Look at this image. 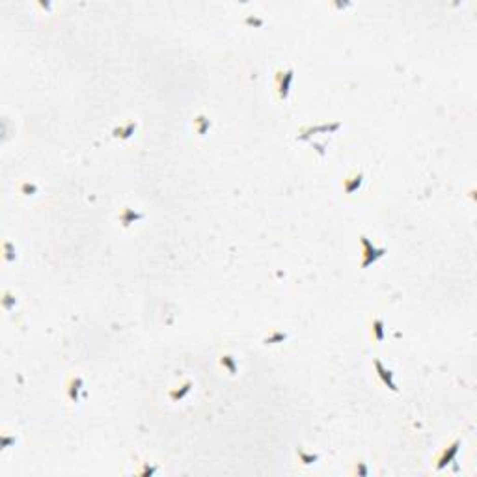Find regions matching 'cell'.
<instances>
[{
  "label": "cell",
  "instance_id": "obj_6",
  "mask_svg": "<svg viewBox=\"0 0 477 477\" xmlns=\"http://www.w3.org/2000/svg\"><path fill=\"white\" fill-rule=\"evenodd\" d=\"M375 326H377V339H382V323H381V319H377V321H375Z\"/></svg>",
  "mask_w": 477,
  "mask_h": 477
},
{
  "label": "cell",
  "instance_id": "obj_4",
  "mask_svg": "<svg viewBox=\"0 0 477 477\" xmlns=\"http://www.w3.org/2000/svg\"><path fill=\"white\" fill-rule=\"evenodd\" d=\"M375 367H377V371H379V377H381V379H382V382H384V384H386V386L390 388V390H393V392H395L397 388H395V384H393V375H392V371H390V369H384V367H382V364H381V362H379V360H377V362H375Z\"/></svg>",
  "mask_w": 477,
  "mask_h": 477
},
{
  "label": "cell",
  "instance_id": "obj_3",
  "mask_svg": "<svg viewBox=\"0 0 477 477\" xmlns=\"http://www.w3.org/2000/svg\"><path fill=\"white\" fill-rule=\"evenodd\" d=\"M459 446H460V442L457 440L455 444H451V446H448V448L444 449L442 455H440L436 460V470H442V468H446V466H449L453 462L455 455L459 453Z\"/></svg>",
  "mask_w": 477,
  "mask_h": 477
},
{
  "label": "cell",
  "instance_id": "obj_2",
  "mask_svg": "<svg viewBox=\"0 0 477 477\" xmlns=\"http://www.w3.org/2000/svg\"><path fill=\"white\" fill-rule=\"evenodd\" d=\"M291 80H293V71L285 69V71H278L276 73V91H278L280 101H285L289 95Z\"/></svg>",
  "mask_w": 477,
  "mask_h": 477
},
{
  "label": "cell",
  "instance_id": "obj_5",
  "mask_svg": "<svg viewBox=\"0 0 477 477\" xmlns=\"http://www.w3.org/2000/svg\"><path fill=\"white\" fill-rule=\"evenodd\" d=\"M222 364H226V365H227V369L231 371V375L235 373V362H233V358H231V356H222Z\"/></svg>",
  "mask_w": 477,
  "mask_h": 477
},
{
  "label": "cell",
  "instance_id": "obj_1",
  "mask_svg": "<svg viewBox=\"0 0 477 477\" xmlns=\"http://www.w3.org/2000/svg\"><path fill=\"white\" fill-rule=\"evenodd\" d=\"M360 238H362V248H364V250H362V257H364V259H362V267H369L371 263H375L379 257L384 256V250L375 248V246L369 243V238L364 237V235Z\"/></svg>",
  "mask_w": 477,
  "mask_h": 477
}]
</instances>
